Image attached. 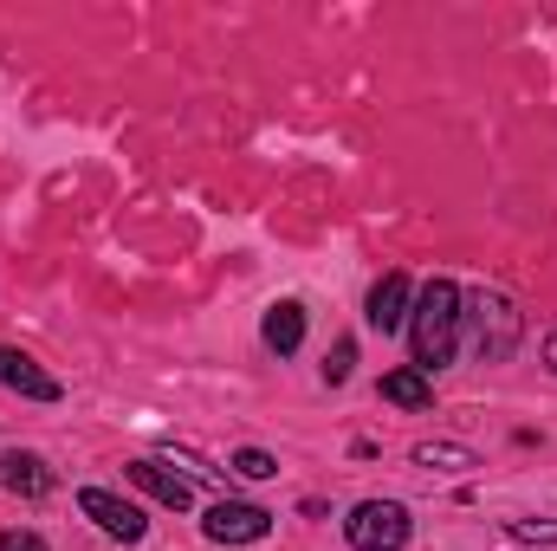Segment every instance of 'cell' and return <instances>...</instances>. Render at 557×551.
<instances>
[{"label":"cell","instance_id":"cell-1","mask_svg":"<svg viewBox=\"0 0 557 551\" xmlns=\"http://www.w3.org/2000/svg\"><path fill=\"white\" fill-rule=\"evenodd\" d=\"M409 338H416V370H441L454 364L460 344V285L454 279H428L409 311Z\"/></svg>","mask_w":557,"mask_h":551},{"label":"cell","instance_id":"cell-2","mask_svg":"<svg viewBox=\"0 0 557 551\" xmlns=\"http://www.w3.org/2000/svg\"><path fill=\"white\" fill-rule=\"evenodd\" d=\"M460 305H467L460 318H473V344H480V357H486V364H506V357L519 351V331H525L519 305H512L506 292H473V298H460Z\"/></svg>","mask_w":557,"mask_h":551},{"label":"cell","instance_id":"cell-3","mask_svg":"<svg viewBox=\"0 0 557 551\" xmlns=\"http://www.w3.org/2000/svg\"><path fill=\"white\" fill-rule=\"evenodd\" d=\"M344 539L357 551H403L409 546V506H396V500H363V506L344 519Z\"/></svg>","mask_w":557,"mask_h":551},{"label":"cell","instance_id":"cell-4","mask_svg":"<svg viewBox=\"0 0 557 551\" xmlns=\"http://www.w3.org/2000/svg\"><path fill=\"white\" fill-rule=\"evenodd\" d=\"M201 532H208L214 546H260V539L273 532V513H267V506H247V500H221V506H208Z\"/></svg>","mask_w":557,"mask_h":551},{"label":"cell","instance_id":"cell-5","mask_svg":"<svg viewBox=\"0 0 557 551\" xmlns=\"http://www.w3.org/2000/svg\"><path fill=\"white\" fill-rule=\"evenodd\" d=\"M78 506H85V519H98L111 539H124V546H137L143 539V513L131 506V500H117V493H104V487H85Z\"/></svg>","mask_w":557,"mask_h":551},{"label":"cell","instance_id":"cell-6","mask_svg":"<svg viewBox=\"0 0 557 551\" xmlns=\"http://www.w3.org/2000/svg\"><path fill=\"white\" fill-rule=\"evenodd\" d=\"M131 480H137L149 500H162L169 513H188L195 506V480H182V474H169L162 461H131Z\"/></svg>","mask_w":557,"mask_h":551},{"label":"cell","instance_id":"cell-7","mask_svg":"<svg viewBox=\"0 0 557 551\" xmlns=\"http://www.w3.org/2000/svg\"><path fill=\"white\" fill-rule=\"evenodd\" d=\"M0 487H7L13 500H46V493H52V467H46L39 454L13 448V454L0 461Z\"/></svg>","mask_w":557,"mask_h":551},{"label":"cell","instance_id":"cell-8","mask_svg":"<svg viewBox=\"0 0 557 551\" xmlns=\"http://www.w3.org/2000/svg\"><path fill=\"white\" fill-rule=\"evenodd\" d=\"M0 383L20 390V396H33V403H59V377H46L26 351H7V344H0Z\"/></svg>","mask_w":557,"mask_h":551},{"label":"cell","instance_id":"cell-9","mask_svg":"<svg viewBox=\"0 0 557 551\" xmlns=\"http://www.w3.org/2000/svg\"><path fill=\"white\" fill-rule=\"evenodd\" d=\"M370 325L376 331H403L409 325V279L403 273H383L370 285Z\"/></svg>","mask_w":557,"mask_h":551},{"label":"cell","instance_id":"cell-10","mask_svg":"<svg viewBox=\"0 0 557 551\" xmlns=\"http://www.w3.org/2000/svg\"><path fill=\"white\" fill-rule=\"evenodd\" d=\"M383 403H396V409H428V403H434L428 370H389V377H383Z\"/></svg>","mask_w":557,"mask_h":551},{"label":"cell","instance_id":"cell-11","mask_svg":"<svg viewBox=\"0 0 557 551\" xmlns=\"http://www.w3.org/2000/svg\"><path fill=\"white\" fill-rule=\"evenodd\" d=\"M267 344H273L278 357H292V351L305 344V305H292V298H285V305L267 311Z\"/></svg>","mask_w":557,"mask_h":551},{"label":"cell","instance_id":"cell-12","mask_svg":"<svg viewBox=\"0 0 557 551\" xmlns=\"http://www.w3.org/2000/svg\"><path fill=\"white\" fill-rule=\"evenodd\" d=\"M416 467H434V474H467V467H480V454H473V448H460V441H421Z\"/></svg>","mask_w":557,"mask_h":551},{"label":"cell","instance_id":"cell-13","mask_svg":"<svg viewBox=\"0 0 557 551\" xmlns=\"http://www.w3.org/2000/svg\"><path fill=\"white\" fill-rule=\"evenodd\" d=\"M234 474H247V480H273L278 461L267 454V448H240V454H234Z\"/></svg>","mask_w":557,"mask_h":551},{"label":"cell","instance_id":"cell-14","mask_svg":"<svg viewBox=\"0 0 557 551\" xmlns=\"http://www.w3.org/2000/svg\"><path fill=\"white\" fill-rule=\"evenodd\" d=\"M350 364H357V344H350V338H337V344H331V357H324V383H344V377H350Z\"/></svg>","mask_w":557,"mask_h":551},{"label":"cell","instance_id":"cell-15","mask_svg":"<svg viewBox=\"0 0 557 551\" xmlns=\"http://www.w3.org/2000/svg\"><path fill=\"white\" fill-rule=\"evenodd\" d=\"M512 539H557V519H512Z\"/></svg>","mask_w":557,"mask_h":551},{"label":"cell","instance_id":"cell-16","mask_svg":"<svg viewBox=\"0 0 557 551\" xmlns=\"http://www.w3.org/2000/svg\"><path fill=\"white\" fill-rule=\"evenodd\" d=\"M0 551H46L39 532H0Z\"/></svg>","mask_w":557,"mask_h":551},{"label":"cell","instance_id":"cell-17","mask_svg":"<svg viewBox=\"0 0 557 551\" xmlns=\"http://www.w3.org/2000/svg\"><path fill=\"white\" fill-rule=\"evenodd\" d=\"M545 364H552V370H557V331H552V338H545Z\"/></svg>","mask_w":557,"mask_h":551}]
</instances>
